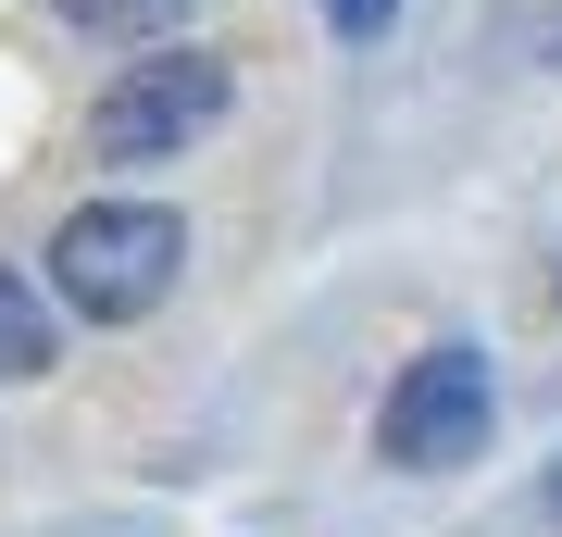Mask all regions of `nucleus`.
Here are the masks:
<instances>
[{
    "label": "nucleus",
    "instance_id": "obj_2",
    "mask_svg": "<svg viewBox=\"0 0 562 537\" xmlns=\"http://www.w3.org/2000/svg\"><path fill=\"white\" fill-rule=\"evenodd\" d=\"M225 88H238V76H225L213 51H162L150 38V63H125V76L101 88L88 138H101V163H162V150H188L225 113Z\"/></svg>",
    "mask_w": 562,
    "mask_h": 537
},
{
    "label": "nucleus",
    "instance_id": "obj_3",
    "mask_svg": "<svg viewBox=\"0 0 562 537\" xmlns=\"http://www.w3.org/2000/svg\"><path fill=\"white\" fill-rule=\"evenodd\" d=\"M487 362L438 338L425 362H401V388H387V462H413V476H450V462H475L487 450Z\"/></svg>",
    "mask_w": 562,
    "mask_h": 537
},
{
    "label": "nucleus",
    "instance_id": "obj_5",
    "mask_svg": "<svg viewBox=\"0 0 562 537\" xmlns=\"http://www.w3.org/2000/svg\"><path fill=\"white\" fill-rule=\"evenodd\" d=\"M0 376H50V313L13 262H0Z\"/></svg>",
    "mask_w": 562,
    "mask_h": 537
},
{
    "label": "nucleus",
    "instance_id": "obj_4",
    "mask_svg": "<svg viewBox=\"0 0 562 537\" xmlns=\"http://www.w3.org/2000/svg\"><path fill=\"white\" fill-rule=\"evenodd\" d=\"M63 25H76V38H113V51H150V38H176L188 13H201V0H50Z\"/></svg>",
    "mask_w": 562,
    "mask_h": 537
},
{
    "label": "nucleus",
    "instance_id": "obj_6",
    "mask_svg": "<svg viewBox=\"0 0 562 537\" xmlns=\"http://www.w3.org/2000/svg\"><path fill=\"white\" fill-rule=\"evenodd\" d=\"M387 13H401V0H325V25H338V38H387Z\"/></svg>",
    "mask_w": 562,
    "mask_h": 537
},
{
    "label": "nucleus",
    "instance_id": "obj_1",
    "mask_svg": "<svg viewBox=\"0 0 562 537\" xmlns=\"http://www.w3.org/2000/svg\"><path fill=\"white\" fill-rule=\"evenodd\" d=\"M176 262H188V225L162 213V200H88L50 238V288L76 300L88 325H138V313L176 300Z\"/></svg>",
    "mask_w": 562,
    "mask_h": 537
},
{
    "label": "nucleus",
    "instance_id": "obj_7",
    "mask_svg": "<svg viewBox=\"0 0 562 537\" xmlns=\"http://www.w3.org/2000/svg\"><path fill=\"white\" fill-rule=\"evenodd\" d=\"M550 513H562V462H550Z\"/></svg>",
    "mask_w": 562,
    "mask_h": 537
}]
</instances>
